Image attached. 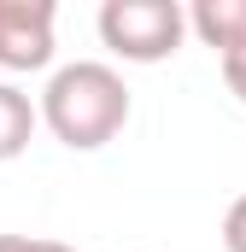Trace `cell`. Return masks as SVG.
Masks as SVG:
<instances>
[{"mask_svg":"<svg viewBox=\"0 0 246 252\" xmlns=\"http://www.w3.org/2000/svg\"><path fill=\"white\" fill-rule=\"evenodd\" d=\"M223 64V82H229V94L246 106V53H235V59H217Z\"/></svg>","mask_w":246,"mask_h":252,"instance_id":"ba28073f","label":"cell"},{"mask_svg":"<svg viewBox=\"0 0 246 252\" xmlns=\"http://www.w3.org/2000/svg\"><path fill=\"white\" fill-rule=\"evenodd\" d=\"M187 30L217 59H235V53H246V0H193L187 6Z\"/></svg>","mask_w":246,"mask_h":252,"instance_id":"277c9868","label":"cell"},{"mask_svg":"<svg viewBox=\"0 0 246 252\" xmlns=\"http://www.w3.org/2000/svg\"><path fill=\"white\" fill-rule=\"evenodd\" d=\"M0 252H76V247L53 235H0Z\"/></svg>","mask_w":246,"mask_h":252,"instance_id":"52a82bcc","label":"cell"},{"mask_svg":"<svg viewBox=\"0 0 246 252\" xmlns=\"http://www.w3.org/2000/svg\"><path fill=\"white\" fill-rule=\"evenodd\" d=\"M41 129V100H30L18 82L0 76V164H12Z\"/></svg>","mask_w":246,"mask_h":252,"instance_id":"5b68a950","label":"cell"},{"mask_svg":"<svg viewBox=\"0 0 246 252\" xmlns=\"http://www.w3.org/2000/svg\"><path fill=\"white\" fill-rule=\"evenodd\" d=\"M53 24H59L53 0H0V70L6 76L47 70L53 64Z\"/></svg>","mask_w":246,"mask_h":252,"instance_id":"3957f363","label":"cell"},{"mask_svg":"<svg viewBox=\"0 0 246 252\" xmlns=\"http://www.w3.org/2000/svg\"><path fill=\"white\" fill-rule=\"evenodd\" d=\"M223 252H246V193H235L223 211Z\"/></svg>","mask_w":246,"mask_h":252,"instance_id":"8992f818","label":"cell"},{"mask_svg":"<svg viewBox=\"0 0 246 252\" xmlns=\"http://www.w3.org/2000/svg\"><path fill=\"white\" fill-rule=\"evenodd\" d=\"M41 124L70 153H100L129 124V82L106 59L59 64L47 76V88H41Z\"/></svg>","mask_w":246,"mask_h":252,"instance_id":"6da1fadb","label":"cell"},{"mask_svg":"<svg viewBox=\"0 0 246 252\" xmlns=\"http://www.w3.org/2000/svg\"><path fill=\"white\" fill-rule=\"evenodd\" d=\"M187 12L176 0H106L100 6V41L129 64H158L182 47Z\"/></svg>","mask_w":246,"mask_h":252,"instance_id":"7a4b0ae2","label":"cell"}]
</instances>
